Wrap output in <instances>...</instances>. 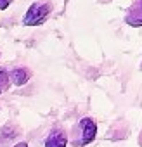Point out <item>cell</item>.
Returning a JSON list of instances; mask_svg holds the SVG:
<instances>
[{"label":"cell","instance_id":"cell-1","mask_svg":"<svg viewBox=\"0 0 142 147\" xmlns=\"http://www.w3.org/2000/svg\"><path fill=\"white\" fill-rule=\"evenodd\" d=\"M95 137H97V125L92 118L85 116L73 126L71 137H68V140H71L75 147H85L90 142H94Z\"/></svg>","mask_w":142,"mask_h":147},{"label":"cell","instance_id":"cell-2","mask_svg":"<svg viewBox=\"0 0 142 147\" xmlns=\"http://www.w3.org/2000/svg\"><path fill=\"white\" fill-rule=\"evenodd\" d=\"M50 12H52L50 2H35L26 11V14L23 18V24L24 26H40L49 19Z\"/></svg>","mask_w":142,"mask_h":147},{"label":"cell","instance_id":"cell-3","mask_svg":"<svg viewBox=\"0 0 142 147\" xmlns=\"http://www.w3.org/2000/svg\"><path fill=\"white\" fill-rule=\"evenodd\" d=\"M68 131L62 128H54L49 131V135L43 140L45 147H66L68 145Z\"/></svg>","mask_w":142,"mask_h":147},{"label":"cell","instance_id":"cell-4","mask_svg":"<svg viewBox=\"0 0 142 147\" xmlns=\"http://www.w3.org/2000/svg\"><path fill=\"white\" fill-rule=\"evenodd\" d=\"M125 23L132 28H140L142 26V0H135L128 7V11L125 14Z\"/></svg>","mask_w":142,"mask_h":147},{"label":"cell","instance_id":"cell-5","mask_svg":"<svg viewBox=\"0 0 142 147\" xmlns=\"http://www.w3.org/2000/svg\"><path fill=\"white\" fill-rule=\"evenodd\" d=\"M9 78H11V83H14L16 87H23V85H26L30 82L31 71L26 66H18L12 71H9Z\"/></svg>","mask_w":142,"mask_h":147},{"label":"cell","instance_id":"cell-6","mask_svg":"<svg viewBox=\"0 0 142 147\" xmlns=\"http://www.w3.org/2000/svg\"><path fill=\"white\" fill-rule=\"evenodd\" d=\"M11 87V78H9V71L0 67V95H2L4 92H7Z\"/></svg>","mask_w":142,"mask_h":147},{"label":"cell","instance_id":"cell-7","mask_svg":"<svg viewBox=\"0 0 142 147\" xmlns=\"http://www.w3.org/2000/svg\"><path fill=\"white\" fill-rule=\"evenodd\" d=\"M12 0H0V11H5L9 5H11Z\"/></svg>","mask_w":142,"mask_h":147},{"label":"cell","instance_id":"cell-8","mask_svg":"<svg viewBox=\"0 0 142 147\" xmlns=\"http://www.w3.org/2000/svg\"><path fill=\"white\" fill-rule=\"evenodd\" d=\"M12 147H28V144H26V142H18V144H14Z\"/></svg>","mask_w":142,"mask_h":147},{"label":"cell","instance_id":"cell-9","mask_svg":"<svg viewBox=\"0 0 142 147\" xmlns=\"http://www.w3.org/2000/svg\"><path fill=\"white\" fill-rule=\"evenodd\" d=\"M140 69H142V66H140Z\"/></svg>","mask_w":142,"mask_h":147}]
</instances>
